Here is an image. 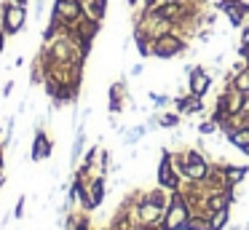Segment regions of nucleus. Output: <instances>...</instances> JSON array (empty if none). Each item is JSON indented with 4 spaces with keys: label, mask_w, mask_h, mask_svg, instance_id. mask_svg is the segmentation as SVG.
<instances>
[{
    "label": "nucleus",
    "mask_w": 249,
    "mask_h": 230,
    "mask_svg": "<svg viewBox=\"0 0 249 230\" xmlns=\"http://www.w3.org/2000/svg\"><path fill=\"white\" fill-rule=\"evenodd\" d=\"M185 230H212L209 228V214H190Z\"/></svg>",
    "instance_id": "obj_22"
},
{
    "label": "nucleus",
    "mask_w": 249,
    "mask_h": 230,
    "mask_svg": "<svg viewBox=\"0 0 249 230\" xmlns=\"http://www.w3.org/2000/svg\"><path fill=\"white\" fill-rule=\"evenodd\" d=\"M6 32H3V27H0V53H3V51H6Z\"/></svg>",
    "instance_id": "obj_31"
},
{
    "label": "nucleus",
    "mask_w": 249,
    "mask_h": 230,
    "mask_svg": "<svg viewBox=\"0 0 249 230\" xmlns=\"http://www.w3.org/2000/svg\"><path fill=\"white\" fill-rule=\"evenodd\" d=\"M156 182L163 187V190H169V193H174V190H179L182 187V177L174 171V166H172V150L169 147H163L161 150V160H158V171H156Z\"/></svg>",
    "instance_id": "obj_5"
},
{
    "label": "nucleus",
    "mask_w": 249,
    "mask_h": 230,
    "mask_svg": "<svg viewBox=\"0 0 249 230\" xmlns=\"http://www.w3.org/2000/svg\"><path fill=\"white\" fill-rule=\"evenodd\" d=\"M150 102H153V107H156V110H163V107L169 105V102H172V96H166V94H158V91H150Z\"/></svg>",
    "instance_id": "obj_24"
},
{
    "label": "nucleus",
    "mask_w": 249,
    "mask_h": 230,
    "mask_svg": "<svg viewBox=\"0 0 249 230\" xmlns=\"http://www.w3.org/2000/svg\"><path fill=\"white\" fill-rule=\"evenodd\" d=\"M244 40H249V16H247V21H244V27H241V43Z\"/></svg>",
    "instance_id": "obj_30"
},
{
    "label": "nucleus",
    "mask_w": 249,
    "mask_h": 230,
    "mask_svg": "<svg viewBox=\"0 0 249 230\" xmlns=\"http://www.w3.org/2000/svg\"><path fill=\"white\" fill-rule=\"evenodd\" d=\"M217 8L225 11L228 21H231L233 27H244V21H247V16H249L247 0H217Z\"/></svg>",
    "instance_id": "obj_9"
},
{
    "label": "nucleus",
    "mask_w": 249,
    "mask_h": 230,
    "mask_svg": "<svg viewBox=\"0 0 249 230\" xmlns=\"http://www.w3.org/2000/svg\"><path fill=\"white\" fill-rule=\"evenodd\" d=\"M209 169H212L209 158H206V160H193V163H185L182 179H188V182H204L206 174H209Z\"/></svg>",
    "instance_id": "obj_14"
},
{
    "label": "nucleus",
    "mask_w": 249,
    "mask_h": 230,
    "mask_svg": "<svg viewBox=\"0 0 249 230\" xmlns=\"http://www.w3.org/2000/svg\"><path fill=\"white\" fill-rule=\"evenodd\" d=\"M107 3L110 0H83V8H86V16L102 24L105 16H107Z\"/></svg>",
    "instance_id": "obj_16"
},
{
    "label": "nucleus",
    "mask_w": 249,
    "mask_h": 230,
    "mask_svg": "<svg viewBox=\"0 0 249 230\" xmlns=\"http://www.w3.org/2000/svg\"><path fill=\"white\" fill-rule=\"evenodd\" d=\"M244 155H247V158H249V150H247V153H244Z\"/></svg>",
    "instance_id": "obj_37"
},
{
    "label": "nucleus",
    "mask_w": 249,
    "mask_h": 230,
    "mask_svg": "<svg viewBox=\"0 0 249 230\" xmlns=\"http://www.w3.org/2000/svg\"><path fill=\"white\" fill-rule=\"evenodd\" d=\"M163 3H166V0H142V11H156V8H161Z\"/></svg>",
    "instance_id": "obj_26"
},
{
    "label": "nucleus",
    "mask_w": 249,
    "mask_h": 230,
    "mask_svg": "<svg viewBox=\"0 0 249 230\" xmlns=\"http://www.w3.org/2000/svg\"><path fill=\"white\" fill-rule=\"evenodd\" d=\"M172 105H174V110H177L182 118L185 115H198V112H204V99H201V96H193L190 91H188V94L174 96Z\"/></svg>",
    "instance_id": "obj_11"
},
{
    "label": "nucleus",
    "mask_w": 249,
    "mask_h": 230,
    "mask_svg": "<svg viewBox=\"0 0 249 230\" xmlns=\"http://www.w3.org/2000/svg\"><path fill=\"white\" fill-rule=\"evenodd\" d=\"M231 225V209H220V212L209 214V228L212 230H225Z\"/></svg>",
    "instance_id": "obj_19"
},
{
    "label": "nucleus",
    "mask_w": 249,
    "mask_h": 230,
    "mask_svg": "<svg viewBox=\"0 0 249 230\" xmlns=\"http://www.w3.org/2000/svg\"><path fill=\"white\" fill-rule=\"evenodd\" d=\"M3 185H6V174H0V190H3Z\"/></svg>",
    "instance_id": "obj_35"
},
{
    "label": "nucleus",
    "mask_w": 249,
    "mask_h": 230,
    "mask_svg": "<svg viewBox=\"0 0 249 230\" xmlns=\"http://www.w3.org/2000/svg\"><path fill=\"white\" fill-rule=\"evenodd\" d=\"M83 147H86V123L75 126V139H72V150H70V163L78 166L83 158Z\"/></svg>",
    "instance_id": "obj_15"
},
{
    "label": "nucleus",
    "mask_w": 249,
    "mask_h": 230,
    "mask_svg": "<svg viewBox=\"0 0 249 230\" xmlns=\"http://www.w3.org/2000/svg\"><path fill=\"white\" fill-rule=\"evenodd\" d=\"M236 190H206V198H204V212L212 214V212H220V209H231L236 203Z\"/></svg>",
    "instance_id": "obj_8"
},
{
    "label": "nucleus",
    "mask_w": 249,
    "mask_h": 230,
    "mask_svg": "<svg viewBox=\"0 0 249 230\" xmlns=\"http://www.w3.org/2000/svg\"><path fill=\"white\" fill-rule=\"evenodd\" d=\"M137 3H140V0H126V5H129V8H137Z\"/></svg>",
    "instance_id": "obj_34"
},
{
    "label": "nucleus",
    "mask_w": 249,
    "mask_h": 230,
    "mask_svg": "<svg viewBox=\"0 0 249 230\" xmlns=\"http://www.w3.org/2000/svg\"><path fill=\"white\" fill-rule=\"evenodd\" d=\"M188 51V40H185L179 32H166V35H158L150 40V56L156 59H174L179 56V53Z\"/></svg>",
    "instance_id": "obj_2"
},
{
    "label": "nucleus",
    "mask_w": 249,
    "mask_h": 230,
    "mask_svg": "<svg viewBox=\"0 0 249 230\" xmlns=\"http://www.w3.org/2000/svg\"><path fill=\"white\" fill-rule=\"evenodd\" d=\"M196 128H198V134H201V137H212V134H220V126H217V123L212 121V118H206V121H201Z\"/></svg>",
    "instance_id": "obj_23"
},
{
    "label": "nucleus",
    "mask_w": 249,
    "mask_h": 230,
    "mask_svg": "<svg viewBox=\"0 0 249 230\" xmlns=\"http://www.w3.org/2000/svg\"><path fill=\"white\" fill-rule=\"evenodd\" d=\"M212 72L204 67V64H193V70L188 72V91L193 96H201L204 99L206 94H209V88H212Z\"/></svg>",
    "instance_id": "obj_7"
},
{
    "label": "nucleus",
    "mask_w": 249,
    "mask_h": 230,
    "mask_svg": "<svg viewBox=\"0 0 249 230\" xmlns=\"http://www.w3.org/2000/svg\"><path fill=\"white\" fill-rule=\"evenodd\" d=\"M179 123H182V115H179L177 110H172V112H158V126H161V128H177Z\"/></svg>",
    "instance_id": "obj_20"
},
{
    "label": "nucleus",
    "mask_w": 249,
    "mask_h": 230,
    "mask_svg": "<svg viewBox=\"0 0 249 230\" xmlns=\"http://www.w3.org/2000/svg\"><path fill=\"white\" fill-rule=\"evenodd\" d=\"M105 230H107V228H105Z\"/></svg>",
    "instance_id": "obj_38"
},
{
    "label": "nucleus",
    "mask_w": 249,
    "mask_h": 230,
    "mask_svg": "<svg viewBox=\"0 0 249 230\" xmlns=\"http://www.w3.org/2000/svg\"><path fill=\"white\" fill-rule=\"evenodd\" d=\"M217 163H220L222 174H225V182L233 190L249 177V166H244V163H228V160H217Z\"/></svg>",
    "instance_id": "obj_13"
},
{
    "label": "nucleus",
    "mask_w": 249,
    "mask_h": 230,
    "mask_svg": "<svg viewBox=\"0 0 249 230\" xmlns=\"http://www.w3.org/2000/svg\"><path fill=\"white\" fill-rule=\"evenodd\" d=\"M126 107L137 110V105L131 102L129 86H126V80H124V78H121V80H115V83L107 88V110H110V115H121V112H124Z\"/></svg>",
    "instance_id": "obj_6"
},
{
    "label": "nucleus",
    "mask_w": 249,
    "mask_h": 230,
    "mask_svg": "<svg viewBox=\"0 0 249 230\" xmlns=\"http://www.w3.org/2000/svg\"><path fill=\"white\" fill-rule=\"evenodd\" d=\"M0 174H6V158H0Z\"/></svg>",
    "instance_id": "obj_33"
},
{
    "label": "nucleus",
    "mask_w": 249,
    "mask_h": 230,
    "mask_svg": "<svg viewBox=\"0 0 249 230\" xmlns=\"http://www.w3.org/2000/svg\"><path fill=\"white\" fill-rule=\"evenodd\" d=\"M142 72H145V64H142V62H140V64H134V67L129 70V75H131V78H140Z\"/></svg>",
    "instance_id": "obj_28"
},
{
    "label": "nucleus",
    "mask_w": 249,
    "mask_h": 230,
    "mask_svg": "<svg viewBox=\"0 0 249 230\" xmlns=\"http://www.w3.org/2000/svg\"><path fill=\"white\" fill-rule=\"evenodd\" d=\"M11 91H14V80H8V83L3 86V91H0V96L6 99V96H11Z\"/></svg>",
    "instance_id": "obj_29"
},
{
    "label": "nucleus",
    "mask_w": 249,
    "mask_h": 230,
    "mask_svg": "<svg viewBox=\"0 0 249 230\" xmlns=\"http://www.w3.org/2000/svg\"><path fill=\"white\" fill-rule=\"evenodd\" d=\"M225 139L231 142V147L247 153V150H249V126H247V128H238V131H231Z\"/></svg>",
    "instance_id": "obj_17"
},
{
    "label": "nucleus",
    "mask_w": 249,
    "mask_h": 230,
    "mask_svg": "<svg viewBox=\"0 0 249 230\" xmlns=\"http://www.w3.org/2000/svg\"><path fill=\"white\" fill-rule=\"evenodd\" d=\"M225 86H233V88L241 91V94H249V67L241 70L238 75H233V80H231V83H225Z\"/></svg>",
    "instance_id": "obj_21"
},
{
    "label": "nucleus",
    "mask_w": 249,
    "mask_h": 230,
    "mask_svg": "<svg viewBox=\"0 0 249 230\" xmlns=\"http://www.w3.org/2000/svg\"><path fill=\"white\" fill-rule=\"evenodd\" d=\"M24 214H27V195L22 193V195L17 198V206H14V219H22Z\"/></svg>",
    "instance_id": "obj_25"
},
{
    "label": "nucleus",
    "mask_w": 249,
    "mask_h": 230,
    "mask_svg": "<svg viewBox=\"0 0 249 230\" xmlns=\"http://www.w3.org/2000/svg\"><path fill=\"white\" fill-rule=\"evenodd\" d=\"M51 153H54V142H51L49 131L46 128H38L33 134V150H30V160L40 163V160H49Z\"/></svg>",
    "instance_id": "obj_10"
},
{
    "label": "nucleus",
    "mask_w": 249,
    "mask_h": 230,
    "mask_svg": "<svg viewBox=\"0 0 249 230\" xmlns=\"http://www.w3.org/2000/svg\"><path fill=\"white\" fill-rule=\"evenodd\" d=\"M0 14H3V0H0Z\"/></svg>",
    "instance_id": "obj_36"
},
{
    "label": "nucleus",
    "mask_w": 249,
    "mask_h": 230,
    "mask_svg": "<svg viewBox=\"0 0 249 230\" xmlns=\"http://www.w3.org/2000/svg\"><path fill=\"white\" fill-rule=\"evenodd\" d=\"M86 190H89V203H91V212H94V209L102 206L105 195H107V179L105 177H89Z\"/></svg>",
    "instance_id": "obj_12"
},
{
    "label": "nucleus",
    "mask_w": 249,
    "mask_h": 230,
    "mask_svg": "<svg viewBox=\"0 0 249 230\" xmlns=\"http://www.w3.org/2000/svg\"><path fill=\"white\" fill-rule=\"evenodd\" d=\"M145 126H147V131H156V128H161V126H158V112H153V115L147 118Z\"/></svg>",
    "instance_id": "obj_27"
},
{
    "label": "nucleus",
    "mask_w": 249,
    "mask_h": 230,
    "mask_svg": "<svg viewBox=\"0 0 249 230\" xmlns=\"http://www.w3.org/2000/svg\"><path fill=\"white\" fill-rule=\"evenodd\" d=\"M86 16V8H83V0H54V8H51V19L59 21L62 27L72 30L78 21Z\"/></svg>",
    "instance_id": "obj_4"
},
{
    "label": "nucleus",
    "mask_w": 249,
    "mask_h": 230,
    "mask_svg": "<svg viewBox=\"0 0 249 230\" xmlns=\"http://www.w3.org/2000/svg\"><path fill=\"white\" fill-rule=\"evenodd\" d=\"M145 134H147V126H145V123L126 128V131H124V144H126V147H134V144L142 142V137H145Z\"/></svg>",
    "instance_id": "obj_18"
},
{
    "label": "nucleus",
    "mask_w": 249,
    "mask_h": 230,
    "mask_svg": "<svg viewBox=\"0 0 249 230\" xmlns=\"http://www.w3.org/2000/svg\"><path fill=\"white\" fill-rule=\"evenodd\" d=\"M0 27L8 37H17L27 30V8L17 5L11 0H3V14H0Z\"/></svg>",
    "instance_id": "obj_3"
},
{
    "label": "nucleus",
    "mask_w": 249,
    "mask_h": 230,
    "mask_svg": "<svg viewBox=\"0 0 249 230\" xmlns=\"http://www.w3.org/2000/svg\"><path fill=\"white\" fill-rule=\"evenodd\" d=\"M190 206L188 201H185V195L179 190L172 193V201H169L166 212H163V219H161V230H185V225H188L190 219Z\"/></svg>",
    "instance_id": "obj_1"
},
{
    "label": "nucleus",
    "mask_w": 249,
    "mask_h": 230,
    "mask_svg": "<svg viewBox=\"0 0 249 230\" xmlns=\"http://www.w3.org/2000/svg\"><path fill=\"white\" fill-rule=\"evenodd\" d=\"M11 3H17V5H24V8H27V5H30V0H11Z\"/></svg>",
    "instance_id": "obj_32"
}]
</instances>
